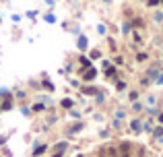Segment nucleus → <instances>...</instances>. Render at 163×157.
Here are the masks:
<instances>
[{"mask_svg":"<svg viewBox=\"0 0 163 157\" xmlns=\"http://www.w3.org/2000/svg\"><path fill=\"white\" fill-rule=\"evenodd\" d=\"M87 81H91V78H95V70H87Z\"/></svg>","mask_w":163,"mask_h":157,"instance_id":"nucleus-1","label":"nucleus"},{"mask_svg":"<svg viewBox=\"0 0 163 157\" xmlns=\"http://www.w3.org/2000/svg\"><path fill=\"white\" fill-rule=\"evenodd\" d=\"M62 106H64V108H70V106H72V101H70V99H64V101H62Z\"/></svg>","mask_w":163,"mask_h":157,"instance_id":"nucleus-2","label":"nucleus"},{"mask_svg":"<svg viewBox=\"0 0 163 157\" xmlns=\"http://www.w3.org/2000/svg\"><path fill=\"white\" fill-rule=\"evenodd\" d=\"M2 108H4V110H8V108H10V97H6V101H4V106H2Z\"/></svg>","mask_w":163,"mask_h":157,"instance_id":"nucleus-3","label":"nucleus"},{"mask_svg":"<svg viewBox=\"0 0 163 157\" xmlns=\"http://www.w3.org/2000/svg\"><path fill=\"white\" fill-rule=\"evenodd\" d=\"M132 128L134 130H140V122H132Z\"/></svg>","mask_w":163,"mask_h":157,"instance_id":"nucleus-4","label":"nucleus"},{"mask_svg":"<svg viewBox=\"0 0 163 157\" xmlns=\"http://www.w3.org/2000/svg\"><path fill=\"white\" fill-rule=\"evenodd\" d=\"M124 157H128V155H124Z\"/></svg>","mask_w":163,"mask_h":157,"instance_id":"nucleus-5","label":"nucleus"},{"mask_svg":"<svg viewBox=\"0 0 163 157\" xmlns=\"http://www.w3.org/2000/svg\"><path fill=\"white\" fill-rule=\"evenodd\" d=\"M79 157H81V155H79Z\"/></svg>","mask_w":163,"mask_h":157,"instance_id":"nucleus-6","label":"nucleus"}]
</instances>
